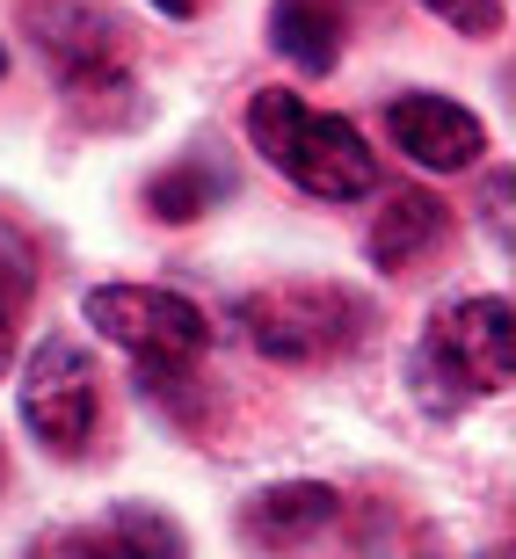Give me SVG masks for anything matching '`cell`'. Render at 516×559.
Masks as SVG:
<instances>
[{"label": "cell", "mask_w": 516, "mask_h": 559, "mask_svg": "<svg viewBox=\"0 0 516 559\" xmlns=\"http://www.w3.org/2000/svg\"><path fill=\"white\" fill-rule=\"evenodd\" d=\"M30 284H37V254H30V240L15 226H0V320H22Z\"/></svg>", "instance_id": "obj_13"}, {"label": "cell", "mask_w": 516, "mask_h": 559, "mask_svg": "<svg viewBox=\"0 0 516 559\" xmlns=\"http://www.w3.org/2000/svg\"><path fill=\"white\" fill-rule=\"evenodd\" d=\"M30 37L44 44V59H59L66 95H87L125 73V22L87 8V0H51V8H30Z\"/></svg>", "instance_id": "obj_6"}, {"label": "cell", "mask_w": 516, "mask_h": 559, "mask_svg": "<svg viewBox=\"0 0 516 559\" xmlns=\"http://www.w3.org/2000/svg\"><path fill=\"white\" fill-rule=\"evenodd\" d=\"M436 22H452L458 37H495L502 29V0H422Z\"/></svg>", "instance_id": "obj_14"}, {"label": "cell", "mask_w": 516, "mask_h": 559, "mask_svg": "<svg viewBox=\"0 0 516 559\" xmlns=\"http://www.w3.org/2000/svg\"><path fill=\"white\" fill-rule=\"evenodd\" d=\"M233 320H241V334H248L269 364H291V371L335 364V356H350L356 342H364V306H356L350 290H335V284L255 290V298L233 306Z\"/></svg>", "instance_id": "obj_3"}, {"label": "cell", "mask_w": 516, "mask_h": 559, "mask_svg": "<svg viewBox=\"0 0 516 559\" xmlns=\"http://www.w3.org/2000/svg\"><path fill=\"white\" fill-rule=\"evenodd\" d=\"M87 328L103 334L109 349H125L131 364H197L211 349V320L189 298L175 290H153V284H103L87 290Z\"/></svg>", "instance_id": "obj_4"}, {"label": "cell", "mask_w": 516, "mask_h": 559, "mask_svg": "<svg viewBox=\"0 0 516 559\" xmlns=\"http://www.w3.org/2000/svg\"><path fill=\"white\" fill-rule=\"evenodd\" d=\"M335 487H320V479H284V487H262V495L248 501V516H241V531H248L255 552H291V545L320 538L335 523Z\"/></svg>", "instance_id": "obj_8"}, {"label": "cell", "mask_w": 516, "mask_h": 559, "mask_svg": "<svg viewBox=\"0 0 516 559\" xmlns=\"http://www.w3.org/2000/svg\"><path fill=\"white\" fill-rule=\"evenodd\" d=\"M109 559H189V538L183 523L167 516V509H145V501H125L117 516H109Z\"/></svg>", "instance_id": "obj_12"}, {"label": "cell", "mask_w": 516, "mask_h": 559, "mask_svg": "<svg viewBox=\"0 0 516 559\" xmlns=\"http://www.w3.org/2000/svg\"><path fill=\"white\" fill-rule=\"evenodd\" d=\"M15 407L51 457H81L95 436V407H103V385H95V364L81 342H66V334L37 342L15 378Z\"/></svg>", "instance_id": "obj_5"}, {"label": "cell", "mask_w": 516, "mask_h": 559, "mask_svg": "<svg viewBox=\"0 0 516 559\" xmlns=\"http://www.w3.org/2000/svg\"><path fill=\"white\" fill-rule=\"evenodd\" d=\"M480 559H509V552H480Z\"/></svg>", "instance_id": "obj_18"}, {"label": "cell", "mask_w": 516, "mask_h": 559, "mask_svg": "<svg viewBox=\"0 0 516 559\" xmlns=\"http://www.w3.org/2000/svg\"><path fill=\"white\" fill-rule=\"evenodd\" d=\"M30 559H109V545L95 531H51V538L30 545Z\"/></svg>", "instance_id": "obj_15"}, {"label": "cell", "mask_w": 516, "mask_h": 559, "mask_svg": "<svg viewBox=\"0 0 516 559\" xmlns=\"http://www.w3.org/2000/svg\"><path fill=\"white\" fill-rule=\"evenodd\" d=\"M248 145L269 167H284L298 189L328 197V204H356V197L378 189V160H372V145H364V131L350 117L306 109L291 87H262L248 103Z\"/></svg>", "instance_id": "obj_1"}, {"label": "cell", "mask_w": 516, "mask_h": 559, "mask_svg": "<svg viewBox=\"0 0 516 559\" xmlns=\"http://www.w3.org/2000/svg\"><path fill=\"white\" fill-rule=\"evenodd\" d=\"M516 378V306L509 298H458L414 349V393L436 415L466 407L473 393H502Z\"/></svg>", "instance_id": "obj_2"}, {"label": "cell", "mask_w": 516, "mask_h": 559, "mask_svg": "<svg viewBox=\"0 0 516 559\" xmlns=\"http://www.w3.org/2000/svg\"><path fill=\"white\" fill-rule=\"evenodd\" d=\"M386 124H392V145H400L414 167H430V175H458V167H473L480 153H488L480 117L444 103V95H400Z\"/></svg>", "instance_id": "obj_7"}, {"label": "cell", "mask_w": 516, "mask_h": 559, "mask_svg": "<svg viewBox=\"0 0 516 559\" xmlns=\"http://www.w3.org/2000/svg\"><path fill=\"white\" fill-rule=\"evenodd\" d=\"M153 8H161V15H175V22H197L211 0H153Z\"/></svg>", "instance_id": "obj_16"}, {"label": "cell", "mask_w": 516, "mask_h": 559, "mask_svg": "<svg viewBox=\"0 0 516 559\" xmlns=\"http://www.w3.org/2000/svg\"><path fill=\"white\" fill-rule=\"evenodd\" d=\"M0 73H8V51H0Z\"/></svg>", "instance_id": "obj_19"}, {"label": "cell", "mask_w": 516, "mask_h": 559, "mask_svg": "<svg viewBox=\"0 0 516 559\" xmlns=\"http://www.w3.org/2000/svg\"><path fill=\"white\" fill-rule=\"evenodd\" d=\"M444 233H452L444 197H430V189H400V197H386V204H378L372 233H364V248H372L378 270H414V262H422Z\"/></svg>", "instance_id": "obj_9"}, {"label": "cell", "mask_w": 516, "mask_h": 559, "mask_svg": "<svg viewBox=\"0 0 516 559\" xmlns=\"http://www.w3.org/2000/svg\"><path fill=\"white\" fill-rule=\"evenodd\" d=\"M8 356H15V320H0V371H8Z\"/></svg>", "instance_id": "obj_17"}, {"label": "cell", "mask_w": 516, "mask_h": 559, "mask_svg": "<svg viewBox=\"0 0 516 559\" xmlns=\"http://www.w3.org/2000/svg\"><path fill=\"white\" fill-rule=\"evenodd\" d=\"M269 44L284 51L298 73H328L342 59V15L328 0H277L269 8Z\"/></svg>", "instance_id": "obj_10"}, {"label": "cell", "mask_w": 516, "mask_h": 559, "mask_svg": "<svg viewBox=\"0 0 516 559\" xmlns=\"http://www.w3.org/2000/svg\"><path fill=\"white\" fill-rule=\"evenodd\" d=\"M226 189H233V182H226L211 160H175L167 175H153V182H145V211H153V218H167V226H183V218L211 211Z\"/></svg>", "instance_id": "obj_11"}]
</instances>
